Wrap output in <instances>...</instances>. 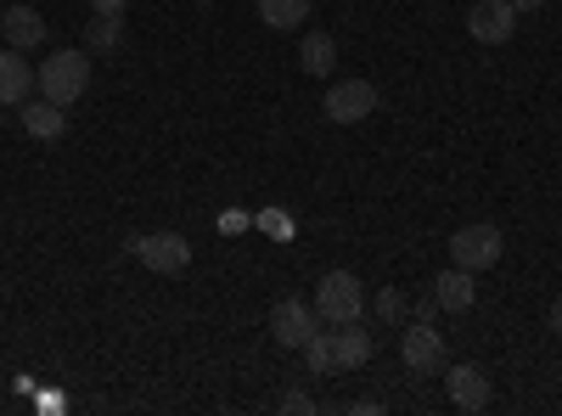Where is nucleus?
<instances>
[{"mask_svg": "<svg viewBox=\"0 0 562 416\" xmlns=\"http://www.w3.org/2000/svg\"><path fill=\"white\" fill-rule=\"evenodd\" d=\"M467 34H473L479 45H506L512 34H518V12H512L506 0H479V7L467 12Z\"/></svg>", "mask_w": 562, "mask_h": 416, "instance_id": "9", "label": "nucleus"}, {"mask_svg": "<svg viewBox=\"0 0 562 416\" xmlns=\"http://www.w3.org/2000/svg\"><path fill=\"white\" fill-rule=\"evenodd\" d=\"M90 12H97V18H124L130 0H90Z\"/></svg>", "mask_w": 562, "mask_h": 416, "instance_id": "23", "label": "nucleus"}, {"mask_svg": "<svg viewBox=\"0 0 562 416\" xmlns=\"http://www.w3.org/2000/svg\"><path fill=\"white\" fill-rule=\"evenodd\" d=\"M299 68H304L310 79H326V74L338 68V40L321 34V29H310V34L299 40Z\"/></svg>", "mask_w": 562, "mask_h": 416, "instance_id": "15", "label": "nucleus"}, {"mask_svg": "<svg viewBox=\"0 0 562 416\" xmlns=\"http://www.w3.org/2000/svg\"><path fill=\"white\" fill-rule=\"evenodd\" d=\"M333 355H338V372H360V366H371V355H378V338H371V327H360V321H344L333 333Z\"/></svg>", "mask_w": 562, "mask_h": 416, "instance_id": "12", "label": "nucleus"}, {"mask_svg": "<svg viewBox=\"0 0 562 416\" xmlns=\"http://www.w3.org/2000/svg\"><path fill=\"white\" fill-rule=\"evenodd\" d=\"M378 108H383V97H378V85H371V79H338L333 90H326V102H321L326 124H360Z\"/></svg>", "mask_w": 562, "mask_h": 416, "instance_id": "6", "label": "nucleus"}, {"mask_svg": "<svg viewBox=\"0 0 562 416\" xmlns=\"http://www.w3.org/2000/svg\"><path fill=\"white\" fill-rule=\"evenodd\" d=\"M0 40H7L12 52H40V45H45V18L18 0V7L0 12Z\"/></svg>", "mask_w": 562, "mask_h": 416, "instance_id": "11", "label": "nucleus"}, {"mask_svg": "<svg viewBox=\"0 0 562 416\" xmlns=\"http://www.w3.org/2000/svg\"><path fill=\"white\" fill-rule=\"evenodd\" d=\"M321 327H326L321 310L304 304V299H281V304L270 310V338H276L281 349H304L310 333H321Z\"/></svg>", "mask_w": 562, "mask_h": 416, "instance_id": "7", "label": "nucleus"}, {"mask_svg": "<svg viewBox=\"0 0 562 416\" xmlns=\"http://www.w3.org/2000/svg\"><path fill=\"white\" fill-rule=\"evenodd\" d=\"M551 333H557V338H562V293H557V299H551Z\"/></svg>", "mask_w": 562, "mask_h": 416, "instance_id": "26", "label": "nucleus"}, {"mask_svg": "<svg viewBox=\"0 0 562 416\" xmlns=\"http://www.w3.org/2000/svg\"><path fill=\"white\" fill-rule=\"evenodd\" d=\"M18 119H23V135H29V142H63V135H68V113L57 108V102H23L18 108Z\"/></svg>", "mask_w": 562, "mask_h": 416, "instance_id": "13", "label": "nucleus"}, {"mask_svg": "<svg viewBox=\"0 0 562 416\" xmlns=\"http://www.w3.org/2000/svg\"><path fill=\"white\" fill-rule=\"evenodd\" d=\"M90 52H119L124 45V18H90Z\"/></svg>", "mask_w": 562, "mask_h": 416, "instance_id": "19", "label": "nucleus"}, {"mask_svg": "<svg viewBox=\"0 0 562 416\" xmlns=\"http://www.w3.org/2000/svg\"><path fill=\"white\" fill-rule=\"evenodd\" d=\"M254 220L243 214V209H231V214H220V231H231V237H237V231H248Z\"/></svg>", "mask_w": 562, "mask_h": 416, "instance_id": "24", "label": "nucleus"}, {"mask_svg": "<svg viewBox=\"0 0 562 416\" xmlns=\"http://www.w3.org/2000/svg\"><path fill=\"white\" fill-rule=\"evenodd\" d=\"M304 18H310V0H259V23L276 34L304 29Z\"/></svg>", "mask_w": 562, "mask_h": 416, "instance_id": "16", "label": "nucleus"}, {"mask_svg": "<svg viewBox=\"0 0 562 416\" xmlns=\"http://www.w3.org/2000/svg\"><path fill=\"white\" fill-rule=\"evenodd\" d=\"M434 299L450 310V315H467L479 304V282H473V270H461V265H450L445 276H434Z\"/></svg>", "mask_w": 562, "mask_h": 416, "instance_id": "14", "label": "nucleus"}, {"mask_svg": "<svg viewBox=\"0 0 562 416\" xmlns=\"http://www.w3.org/2000/svg\"><path fill=\"white\" fill-rule=\"evenodd\" d=\"M40 90V79H34V63H23V52H0V108H23L29 97Z\"/></svg>", "mask_w": 562, "mask_h": 416, "instance_id": "10", "label": "nucleus"}, {"mask_svg": "<svg viewBox=\"0 0 562 416\" xmlns=\"http://www.w3.org/2000/svg\"><path fill=\"white\" fill-rule=\"evenodd\" d=\"M439 315H445V304H439L434 293H422V299L411 304V321H439Z\"/></svg>", "mask_w": 562, "mask_h": 416, "instance_id": "22", "label": "nucleus"}, {"mask_svg": "<svg viewBox=\"0 0 562 416\" xmlns=\"http://www.w3.org/2000/svg\"><path fill=\"white\" fill-rule=\"evenodd\" d=\"M281 411H293V416H310V411H315V394H304V389H288V394H281Z\"/></svg>", "mask_w": 562, "mask_h": 416, "instance_id": "21", "label": "nucleus"}, {"mask_svg": "<svg viewBox=\"0 0 562 416\" xmlns=\"http://www.w3.org/2000/svg\"><path fill=\"white\" fill-rule=\"evenodd\" d=\"M130 254L147 270H158V276H186L192 270V243H186L180 231H147V237L130 243Z\"/></svg>", "mask_w": 562, "mask_h": 416, "instance_id": "5", "label": "nucleus"}, {"mask_svg": "<svg viewBox=\"0 0 562 416\" xmlns=\"http://www.w3.org/2000/svg\"><path fill=\"white\" fill-rule=\"evenodd\" d=\"M445 394H450L456 411H490V400H495V389H490V378H484V366H473V360L445 366Z\"/></svg>", "mask_w": 562, "mask_h": 416, "instance_id": "8", "label": "nucleus"}, {"mask_svg": "<svg viewBox=\"0 0 562 416\" xmlns=\"http://www.w3.org/2000/svg\"><path fill=\"white\" fill-rule=\"evenodd\" d=\"M506 7L518 12V18H529V12H540V7H546V0H506Z\"/></svg>", "mask_w": 562, "mask_h": 416, "instance_id": "25", "label": "nucleus"}, {"mask_svg": "<svg viewBox=\"0 0 562 416\" xmlns=\"http://www.w3.org/2000/svg\"><path fill=\"white\" fill-rule=\"evenodd\" d=\"M315 310L321 321H333V327H344V321H360L366 315V288L355 270H326L321 288H315Z\"/></svg>", "mask_w": 562, "mask_h": 416, "instance_id": "3", "label": "nucleus"}, {"mask_svg": "<svg viewBox=\"0 0 562 416\" xmlns=\"http://www.w3.org/2000/svg\"><path fill=\"white\" fill-rule=\"evenodd\" d=\"M198 7H214V0H198Z\"/></svg>", "mask_w": 562, "mask_h": 416, "instance_id": "27", "label": "nucleus"}, {"mask_svg": "<svg viewBox=\"0 0 562 416\" xmlns=\"http://www.w3.org/2000/svg\"><path fill=\"white\" fill-rule=\"evenodd\" d=\"M254 225L265 231V237H276V243H293V214L288 209H259Z\"/></svg>", "mask_w": 562, "mask_h": 416, "instance_id": "20", "label": "nucleus"}, {"mask_svg": "<svg viewBox=\"0 0 562 416\" xmlns=\"http://www.w3.org/2000/svg\"><path fill=\"white\" fill-rule=\"evenodd\" d=\"M34 79H40V97L45 102L74 108L85 90H90V52H52V57L34 68Z\"/></svg>", "mask_w": 562, "mask_h": 416, "instance_id": "1", "label": "nucleus"}, {"mask_svg": "<svg viewBox=\"0 0 562 416\" xmlns=\"http://www.w3.org/2000/svg\"><path fill=\"white\" fill-rule=\"evenodd\" d=\"M299 355H304V366H310V378H333V372H338L333 333H326V327H321V333H310V344H304Z\"/></svg>", "mask_w": 562, "mask_h": 416, "instance_id": "17", "label": "nucleus"}, {"mask_svg": "<svg viewBox=\"0 0 562 416\" xmlns=\"http://www.w3.org/2000/svg\"><path fill=\"white\" fill-rule=\"evenodd\" d=\"M501 254H506V237L495 225H461L456 237H450V265H461V270H490V265H501Z\"/></svg>", "mask_w": 562, "mask_h": 416, "instance_id": "4", "label": "nucleus"}, {"mask_svg": "<svg viewBox=\"0 0 562 416\" xmlns=\"http://www.w3.org/2000/svg\"><path fill=\"white\" fill-rule=\"evenodd\" d=\"M400 360L411 378H439L450 366V349H445V333L434 321H405L400 327Z\"/></svg>", "mask_w": 562, "mask_h": 416, "instance_id": "2", "label": "nucleus"}, {"mask_svg": "<svg viewBox=\"0 0 562 416\" xmlns=\"http://www.w3.org/2000/svg\"><path fill=\"white\" fill-rule=\"evenodd\" d=\"M378 321L383 327H405L411 321V293L405 288H378Z\"/></svg>", "mask_w": 562, "mask_h": 416, "instance_id": "18", "label": "nucleus"}]
</instances>
